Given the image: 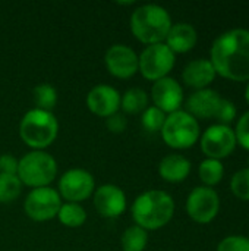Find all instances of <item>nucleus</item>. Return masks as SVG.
Wrapping results in <instances>:
<instances>
[{
  "mask_svg": "<svg viewBox=\"0 0 249 251\" xmlns=\"http://www.w3.org/2000/svg\"><path fill=\"white\" fill-rule=\"evenodd\" d=\"M63 200L56 188L41 187L31 190L23 201L25 215L34 222H47L57 216Z\"/></svg>",
  "mask_w": 249,
  "mask_h": 251,
  "instance_id": "6e6552de",
  "label": "nucleus"
},
{
  "mask_svg": "<svg viewBox=\"0 0 249 251\" xmlns=\"http://www.w3.org/2000/svg\"><path fill=\"white\" fill-rule=\"evenodd\" d=\"M153 106L158 107L166 115L181 110L183 103V88L172 76L156 81L151 87Z\"/></svg>",
  "mask_w": 249,
  "mask_h": 251,
  "instance_id": "4468645a",
  "label": "nucleus"
},
{
  "mask_svg": "<svg viewBox=\"0 0 249 251\" xmlns=\"http://www.w3.org/2000/svg\"><path fill=\"white\" fill-rule=\"evenodd\" d=\"M217 251H249V238L242 235L226 237L219 243Z\"/></svg>",
  "mask_w": 249,
  "mask_h": 251,
  "instance_id": "c85d7f7f",
  "label": "nucleus"
},
{
  "mask_svg": "<svg viewBox=\"0 0 249 251\" xmlns=\"http://www.w3.org/2000/svg\"><path fill=\"white\" fill-rule=\"evenodd\" d=\"M92 204L97 213L106 219H116L128 209L125 191L116 184H103L92 194Z\"/></svg>",
  "mask_w": 249,
  "mask_h": 251,
  "instance_id": "ddd939ff",
  "label": "nucleus"
},
{
  "mask_svg": "<svg viewBox=\"0 0 249 251\" xmlns=\"http://www.w3.org/2000/svg\"><path fill=\"white\" fill-rule=\"evenodd\" d=\"M59 166L56 159L45 150H31L25 153L18 163V178L22 185L34 188L50 187L56 179Z\"/></svg>",
  "mask_w": 249,
  "mask_h": 251,
  "instance_id": "39448f33",
  "label": "nucleus"
},
{
  "mask_svg": "<svg viewBox=\"0 0 249 251\" xmlns=\"http://www.w3.org/2000/svg\"><path fill=\"white\" fill-rule=\"evenodd\" d=\"M175 200L163 190H147L141 193L131 206L135 225L142 229L157 231L164 228L175 215Z\"/></svg>",
  "mask_w": 249,
  "mask_h": 251,
  "instance_id": "f03ea898",
  "label": "nucleus"
},
{
  "mask_svg": "<svg viewBox=\"0 0 249 251\" xmlns=\"http://www.w3.org/2000/svg\"><path fill=\"white\" fill-rule=\"evenodd\" d=\"M32 100H34V104L37 109L53 112V109L56 107V104L59 101V94H57V90L51 84L43 82V84H38L37 87H34Z\"/></svg>",
  "mask_w": 249,
  "mask_h": 251,
  "instance_id": "b1692460",
  "label": "nucleus"
},
{
  "mask_svg": "<svg viewBox=\"0 0 249 251\" xmlns=\"http://www.w3.org/2000/svg\"><path fill=\"white\" fill-rule=\"evenodd\" d=\"M176 63V54L166 46V43L145 46L138 54V72L147 81H158L169 76Z\"/></svg>",
  "mask_w": 249,
  "mask_h": 251,
  "instance_id": "0eeeda50",
  "label": "nucleus"
},
{
  "mask_svg": "<svg viewBox=\"0 0 249 251\" xmlns=\"http://www.w3.org/2000/svg\"><path fill=\"white\" fill-rule=\"evenodd\" d=\"M59 219V222L66 226V228H81L85 222H87V210L84 209L82 204L79 203H62L60 209H59V213L56 216Z\"/></svg>",
  "mask_w": 249,
  "mask_h": 251,
  "instance_id": "412c9836",
  "label": "nucleus"
},
{
  "mask_svg": "<svg viewBox=\"0 0 249 251\" xmlns=\"http://www.w3.org/2000/svg\"><path fill=\"white\" fill-rule=\"evenodd\" d=\"M188 216L200 225L211 224L220 212V197L214 188L195 187L186 199Z\"/></svg>",
  "mask_w": 249,
  "mask_h": 251,
  "instance_id": "9d476101",
  "label": "nucleus"
},
{
  "mask_svg": "<svg viewBox=\"0 0 249 251\" xmlns=\"http://www.w3.org/2000/svg\"><path fill=\"white\" fill-rule=\"evenodd\" d=\"M198 175H200V179L203 181L204 187L213 188L214 185L222 182V179L225 176V166H223L222 160L205 159L200 163Z\"/></svg>",
  "mask_w": 249,
  "mask_h": 251,
  "instance_id": "5701e85b",
  "label": "nucleus"
},
{
  "mask_svg": "<svg viewBox=\"0 0 249 251\" xmlns=\"http://www.w3.org/2000/svg\"><path fill=\"white\" fill-rule=\"evenodd\" d=\"M236 115H238V110H236L235 103L230 101V100H227V99H223L222 97L214 119H217L220 125H227L229 126L235 121Z\"/></svg>",
  "mask_w": 249,
  "mask_h": 251,
  "instance_id": "cd10ccee",
  "label": "nucleus"
},
{
  "mask_svg": "<svg viewBox=\"0 0 249 251\" xmlns=\"http://www.w3.org/2000/svg\"><path fill=\"white\" fill-rule=\"evenodd\" d=\"M148 107V94L139 87H131L120 94V109L123 115H141Z\"/></svg>",
  "mask_w": 249,
  "mask_h": 251,
  "instance_id": "aec40b11",
  "label": "nucleus"
},
{
  "mask_svg": "<svg viewBox=\"0 0 249 251\" xmlns=\"http://www.w3.org/2000/svg\"><path fill=\"white\" fill-rule=\"evenodd\" d=\"M191 162L182 154L173 153L164 156L158 163V175L163 181L170 184H179L185 181L191 174Z\"/></svg>",
  "mask_w": 249,
  "mask_h": 251,
  "instance_id": "6ab92c4d",
  "label": "nucleus"
},
{
  "mask_svg": "<svg viewBox=\"0 0 249 251\" xmlns=\"http://www.w3.org/2000/svg\"><path fill=\"white\" fill-rule=\"evenodd\" d=\"M233 196L242 201H249V168L238 171L230 181Z\"/></svg>",
  "mask_w": 249,
  "mask_h": 251,
  "instance_id": "bb28decb",
  "label": "nucleus"
},
{
  "mask_svg": "<svg viewBox=\"0 0 249 251\" xmlns=\"http://www.w3.org/2000/svg\"><path fill=\"white\" fill-rule=\"evenodd\" d=\"M95 178L92 174L82 168H72L62 174L57 191L62 200L68 203H82L92 197L95 191Z\"/></svg>",
  "mask_w": 249,
  "mask_h": 251,
  "instance_id": "1a4fd4ad",
  "label": "nucleus"
},
{
  "mask_svg": "<svg viewBox=\"0 0 249 251\" xmlns=\"http://www.w3.org/2000/svg\"><path fill=\"white\" fill-rule=\"evenodd\" d=\"M22 182L18 175L0 174V203L9 204L19 199L22 193Z\"/></svg>",
  "mask_w": 249,
  "mask_h": 251,
  "instance_id": "393cba45",
  "label": "nucleus"
},
{
  "mask_svg": "<svg viewBox=\"0 0 249 251\" xmlns=\"http://www.w3.org/2000/svg\"><path fill=\"white\" fill-rule=\"evenodd\" d=\"M198 41L197 29L188 22L173 24L164 43L175 54H183L191 51Z\"/></svg>",
  "mask_w": 249,
  "mask_h": 251,
  "instance_id": "a211bd4d",
  "label": "nucleus"
},
{
  "mask_svg": "<svg viewBox=\"0 0 249 251\" xmlns=\"http://www.w3.org/2000/svg\"><path fill=\"white\" fill-rule=\"evenodd\" d=\"M217 74L216 69L213 66V63L210 62V59H195L191 60L182 72V79L185 82V85L197 90H204V88H210V85L214 82Z\"/></svg>",
  "mask_w": 249,
  "mask_h": 251,
  "instance_id": "f3484780",
  "label": "nucleus"
},
{
  "mask_svg": "<svg viewBox=\"0 0 249 251\" xmlns=\"http://www.w3.org/2000/svg\"><path fill=\"white\" fill-rule=\"evenodd\" d=\"M104 65L109 74L117 79H131L138 74V54L128 44H113L104 54Z\"/></svg>",
  "mask_w": 249,
  "mask_h": 251,
  "instance_id": "f8f14e48",
  "label": "nucleus"
},
{
  "mask_svg": "<svg viewBox=\"0 0 249 251\" xmlns=\"http://www.w3.org/2000/svg\"><path fill=\"white\" fill-rule=\"evenodd\" d=\"M200 138L201 151L207 156V159L214 160H222L230 156L238 144L235 131L230 126L220 124L208 126Z\"/></svg>",
  "mask_w": 249,
  "mask_h": 251,
  "instance_id": "9b49d317",
  "label": "nucleus"
},
{
  "mask_svg": "<svg viewBox=\"0 0 249 251\" xmlns=\"http://www.w3.org/2000/svg\"><path fill=\"white\" fill-rule=\"evenodd\" d=\"M233 131H235L236 143L249 151V110L239 118L236 128Z\"/></svg>",
  "mask_w": 249,
  "mask_h": 251,
  "instance_id": "c756f323",
  "label": "nucleus"
},
{
  "mask_svg": "<svg viewBox=\"0 0 249 251\" xmlns=\"http://www.w3.org/2000/svg\"><path fill=\"white\" fill-rule=\"evenodd\" d=\"M210 62L216 74L235 81H249V29L235 28L220 34L211 46Z\"/></svg>",
  "mask_w": 249,
  "mask_h": 251,
  "instance_id": "f257e3e1",
  "label": "nucleus"
},
{
  "mask_svg": "<svg viewBox=\"0 0 249 251\" xmlns=\"http://www.w3.org/2000/svg\"><path fill=\"white\" fill-rule=\"evenodd\" d=\"M85 101L88 110L98 118L107 119L120 110V93L109 84L92 87L88 91Z\"/></svg>",
  "mask_w": 249,
  "mask_h": 251,
  "instance_id": "2eb2a0df",
  "label": "nucleus"
},
{
  "mask_svg": "<svg viewBox=\"0 0 249 251\" xmlns=\"http://www.w3.org/2000/svg\"><path fill=\"white\" fill-rule=\"evenodd\" d=\"M245 100H247V103L249 104V82L248 85H247V88H245Z\"/></svg>",
  "mask_w": 249,
  "mask_h": 251,
  "instance_id": "473e14b6",
  "label": "nucleus"
},
{
  "mask_svg": "<svg viewBox=\"0 0 249 251\" xmlns=\"http://www.w3.org/2000/svg\"><path fill=\"white\" fill-rule=\"evenodd\" d=\"M18 163H19V159H16L12 154H9V153L0 154V174L16 175L18 174Z\"/></svg>",
  "mask_w": 249,
  "mask_h": 251,
  "instance_id": "2f4dec72",
  "label": "nucleus"
},
{
  "mask_svg": "<svg viewBox=\"0 0 249 251\" xmlns=\"http://www.w3.org/2000/svg\"><path fill=\"white\" fill-rule=\"evenodd\" d=\"M166 113L161 112L156 106H148L142 113H141V125L145 131L148 132H160L164 121H166Z\"/></svg>",
  "mask_w": 249,
  "mask_h": 251,
  "instance_id": "a878e982",
  "label": "nucleus"
},
{
  "mask_svg": "<svg viewBox=\"0 0 249 251\" xmlns=\"http://www.w3.org/2000/svg\"><path fill=\"white\" fill-rule=\"evenodd\" d=\"M106 126L113 134H122L128 128V118L122 112H117L106 119Z\"/></svg>",
  "mask_w": 249,
  "mask_h": 251,
  "instance_id": "7c9ffc66",
  "label": "nucleus"
},
{
  "mask_svg": "<svg viewBox=\"0 0 249 251\" xmlns=\"http://www.w3.org/2000/svg\"><path fill=\"white\" fill-rule=\"evenodd\" d=\"M220 94L213 88H204L194 91L186 103H185V112H188L191 116L198 119H213L216 116L217 107L220 104Z\"/></svg>",
  "mask_w": 249,
  "mask_h": 251,
  "instance_id": "dca6fc26",
  "label": "nucleus"
},
{
  "mask_svg": "<svg viewBox=\"0 0 249 251\" xmlns=\"http://www.w3.org/2000/svg\"><path fill=\"white\" fill-rule=\"evenodd\" d=\"M166 146L173 150H186L200 141L201 129L198 121L185 110H178L166 116L160 131Z\"/></svg>",
  "mask_w": 249,
  "mask_h": 251,
  "instance_id": "423d86ee",
  "label": "nucleus"
},
{
  "mask_svg": "<svg viewBox=\"0 0 249 251\" xmlns=\"http://www.w3.org/2000/svg\"><path fill=\"white\" fill-rule=\"evenodd\" d=\"M59 135V121L53 112L29 109L19 122V137L31 150H45Z\"/></svg>",
  "mask_w": 249,
  "mask_h": 251,
  "instance_id": "20e7f679",
  "label": "nucleus"
},
{
  "mask_svg": "<svg viewBox=\"0 0 249 251\" xmlns=\"http://www.w3.org/2000/svg\"><path fill=\"white\" fill-rule=\"evenodd\" d=\"M172 25V16L167 9L154 3L138 6L129 19L132 35L145 46L164 43Z\"/></svg>",
  "mask_w": 249,
  "mask_h": 251,
  "instance_id": "7ed1b4c3",
  "label": "nucleus"
},
{
  "mask_svg": "<svg viewBox=\"0 0 249 251\" xmlns=\"http://www.w3.org/2000/svg\"><path fill=\"white\" fill-rule=\"evenodd\" d=\"M122 251H145L148 246V232L138 225L128 226L120 237Z\"/></svg>",
  "mask_w": 249,
  "mask_h": 251,
  "instance_id": "4be33fe9",
  "label": "nucleus"
}]
</instances>
